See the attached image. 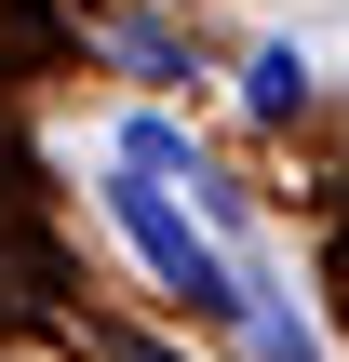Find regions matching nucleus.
<instances>
[{
  "mask_svg": "<svg viewBox=\"0 0 349 362\" xmlns=\"http://www.w3.org/2000/svg\"><path fill=\"white\" fill-rule=\"evenodd\" d=\"M242 107H256V121H296V107H309V54H282V40H269V54L242 67Z\"/></svg>",
  "mask_w": 349,
  "mask_h": 362,
  "instance_id": "f03ea898",
  "label": "nucleus"
},
{
  "mask_svg": "<svg viewBox=\"0 0 349 362\" xmlns=\"http://www.w3.org/2000/svg\"><path fill=\"white\" fill-rule=\"evenodd\" d=\"M108 362H175V349H108Z\"/></svg>",
  "mask_w": 349,
  "mask_h": 362,
  "instance_id": "7ed1b4c3",
  "label": "nucleus"
},
{
  "mask_svg": "<svg viewBox=\"0 0 349 362\" xmlns=\"http://www.w3.org/2000/svg\"><path fill=\"white\" fill-rule=\"evenodd\" d=\"M108 202H121L135 255H148V269H161V282H175L188 309H215V322H242V309H256V296H242V269H229V255H215V242H202V228H188V215H175L161 188H135V175H121Z\"/></svg>",
  "mask_w": 349,
  "mask_h": 362,
  "instance_id": "f257e3e1",
  "label": "nucleus"
}]
</instances>
